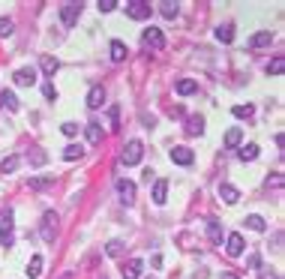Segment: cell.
<instances>
[{
  "instance_id": "6da1fadb",
  "label": "cell",
  "mask_w": 285,
  "mask_h": 279,
  "mask_svg": "<svg viewBox=\"0 0 285 279\" xmlns=\"http://www.w3.org/2000/svg\"><path fill=\"white\" fill-rule=\"evenodd\" d=\"M12 207H3L0 210V243L3 246H12V237H15V222H12Z\"/></svg>"
},
{
  "instance_id": "7a4b0ae2",
  "label": "cell",
  "mask_w": 285,
  "mask_h": 279,
  "mask_svg": "<svg viewBox=\"0 0 285 279\" xmlns=\"http://www.w3.org/2000/svg\"><path fill=\"white\" fill-rule=\"evenodd\" d=\"M150 12H153V6L147 0H129L126 3V15L132 21H144V18H150Z\"/></svg>"
},
{
  "instance_id": "3957f363",
  "label": "cell",
  "mask_w": 285,
  "mask_h": 279,
  "mask_svg": "<svg viewBox=\"0 0 285 279\" xmlns=\"http://www.w3.org/2000/svg\"><path fill=\"white\" fill-rule=\"evenodd\" d=\"M141 156H144V144H141L138 138H132V141L123 147V156H120V159H123V165H138Z\"/></svg>"
},
{
  "instance_id": "277c9868",
  "label": "cell",
  "mask_w": 285,
  "mask_h": 279,
  "mask_svg": "<svg viewBox=\"0 0 285 279\" xmlns=\"http://www.w3.org/2000/svg\"><path fill=\"white\" fill-rule=\"evenodd\" d=\"M78 15H81V3L69 0V3H63V6H60V21H63V27H75Z\"/></svg>"
},
{
  "instance_id": "5b68a950",
  "label": "cell",
  "mask_w": 285,
  "mask_h": 279,
  "mask_svg": "<svg viewBox=\"0 0 285 279\" xmlns=\"http://www.w3.org/2000/svg\"><path fill=\"white\" fill-rule=\"evenodd\" d=\"M141 39H144V45L153 48V51H162V48H165V36H162L159 27H147V30L141 33Z\"/></svg>"
},
{
  "instance_id": "8992f818",
  "label": "cell",
  "mask_w": 285,
  "mask_h": 279,
  "mask_svg": "<svg viewBox=\"0 0 285 279\" xmlns=\"http://www.w3.org/2000/svg\"><path fill=\"white\" fill-rule=\"evenodd\" d=\"M114 189H117V195H120V201H123L126 207L135 201V183H132V180H126V177H117Z\"/></svg>"
},
{
  "instance_id": "52a82bcc",
  "label": "cell",
  "mask_w": 285,
  "mask_h": 279,
  "mask_svg": "<svg viewBox=\"0 0 285 279\" xmlns=\"http://www.w3.org/2000/svg\"><path fill=\"white\" fill-rule=\"evenodd\" d=\"M243 249H246V243H243V234L231 231V234L225 237V252H228L231 258H240V255H243Z\"/></svg>"
},
{
  "instance_id": "ba28073f",
  "label": "cell",
  "mask_w": 285,
  "mask_h": 279,
  "mask_svg": "<svg viewBox=\"0 0 285 279\" xmlns=\"http://www.w3.org/2000/svg\"><path fill=\"white\" fill-rule=\"evenodd\" d=\"M54 234H57V213L54 210H48L45 216H42V240H54Z\"/></svg>"
},
{
  "instance_id": "9c48e42d",
  "label": "cell",
  "mask_w": 285,
  "mask_h": 279,
  "mask_svg": "<svg viewBox=\"0 0 285 279\" xmlns=\"http://www.w3.org/2000/svg\"><path fill=\"white\" fill-rule=\"evenodd\" d=\"M12 78H15L18 87H33V84H36V69H33V66H21Z\"/></svg>"
},
{
  "instance_id": "30bf717a",
  "label": "cell",
  "mask_w": 285,
  "mask_h": 279,
  "mask_svg": "<svg viewBox=\"0 0 285 279\" xmlns=\"http://www.w3.org/2000/svg\"><path fill=\"white\" fill-rule=\"evenodd\" d=\"M192 159H195V153H192L189 147H183V144L171 150V162H174V165H192Z\"/></svg>"
},
{
  "instance_id": "8fae6325",
  "label": "cell",
  "mask_w": 285,
  "mask_h": 279,
  "mask_svg": "<svg viewBox=\"0 0 285 279\" xmlns=\"http://www.w3.org/2000/svg\"><path fill=\"white\" fill-rule=\"evenodd\" d=\"M102 102H105V90H102V84H93L87 90V108H102Z\"/></svg>"
},
{
  "instance_id": "7c38bea8",
  "label": "cell",
  "mask_w": 285,
  "mask_h": 279,
  "mask_svg": "<svg viewBox=\"0 0 285 279\" xmlns=\"http://www.w3.org/2000/svg\"><path fill=\"white\" fill-rule=\"evenodd\" d=\"M219 198H222L225 204H237V201H240V189L231 186V183H219Z\"/></svg>"
},
{
  "instance_id": "4fadbf2b",
  "label": "cell",
  "mask_w": 285,
  "mask_h": 279,
  "mask_svg": "<svg viewBox=\"0 0 285 279\" xmlns=\"http://www.w3.org/2000/svg\"><path fill=\"white\" fill-rule=\"evenodd\" d=\"M141 273H144V261H141V258H132V261L123 267V279H141Z\"/></svg>"
},
{
  "instance_id": "5bb4252c",
  "label": "cell",
  "mask_w": 285,
  "mask_h": 279,
  "mask_svg": "<svg viewBox=\"0 0 285 279\" xmlns=\"http://www.w3.org/2000/svg\"><path fill=\"white\" fill-rule=\"evenodd\" d=\"M39 69H42L48 78H54V72L60 69V60H57V57H51V54H45V57L39 60Z\"/></svg>"
},
{
  "instance_id": "9a60e30c",
  "label": "cell",
  "mask_w": 285,
  "mask_h": 279,
  "mask_svg": "<svg viewBox=\"0 0 285 279\" xmlns=\"http://www.w3.org/2000/svg\"><path fill=\"white\" fill-rule=\"evenodd\" d=\"M153 201H156V204H165V201H168V180L159 177V180L153 183Z\"/></svg>"
},
{
  "instance_id": "2e32d148",
  "label": "cell",
  "mask_w": 285,
  "mask_h": 279,
  "mask_svg": "<svg viewBox=\"0 0 285 279\" xmlns=\"http://www.w3.org/2000/svg\"><path fill=\"white\" fill-rule=\"evenodd\" d=\"M174 90H177L180 96H192V93L198 90V81H192V78H180V81L174 84Z\"/></svg>"
},
{
  "instance_id": "e0dca14e",
  "label": "cell",
  "mask_w": 285,
  "mask_h": 279,
  "mask_svg": "<svg viewBox=\"0 0 285 279\" xmlns=\"http://www.w3.org/2000/svg\"><path fill=\"white\" fill-rule=\"evenodd\" d=\"M186 132H189V135H201V132H204V117H201V114L186 117Z\"/></svg>"
},
{
  "instance_id": "ac0fdd59",
  "label": "cell",
  "mask_w": 285,
  "mask_h": 279,
  "mask_svg": "<svg viewBox=\"0 0 285 279\" xmlns=\"http://www.w3.org/2000/svg\"><path fill=\"white\" fill-rule=\"evenodd\" d=\"M84 135H87V141L96 147V144H102V126L99 123H87L84 126Z\"/></svg>"
},
{
  "instance_id": "d6986e66",
  "label": "cell",
  "mask_w": 285,
  "mask_h": 279,
  "mask_svg": "<svg viewBox=\"0 0 285 279\" xmlns=\"http://www.w3.org/2000/svg\"><path fill=\"white\" fill-rule=\"evenodd\" d=\"M270 42H273V33H270V30H258V33L249 39L252 48H264V45H270Z\"/></svg>"
},
{
  "instance_id": "ffe728a7",
  "label": "cell",
  "mask_w": 285,
  "mask_h": 279,
  "mask_svg": "<svg viewBox=\"0 0 285 279\" xmlns=\"http://www.w3.org/2000/svg\"><path fill=\"white\" fill-rule=\"evenodd\" d=\"M240 141H243V132H240V126H231V129L225 132V147H240Z\"/></svg>"
},
{
  "instance_id": "44dd1931",
  "label": "cell",
  "mask_w": 285,
  "mask_h": 279,
  "mask_svg": "<svg viewBox=\"0 0 285 279\" xmlns=\"http://www.w3.org/2000/svg\"><path fill=\"white\" fill-rule=\"evenodd\" d=\"M237 156H240L243 162H255V159H258V144H243V147L237 150Z\"/></svg>"
},
{
  "instance_id": "7402d4cb",
  "label": "cell",
  "mask_w": 285,
  "mask_h": 279,
  "mask_svg": "<svg viewBox=\"0 0 285 279\" xmlns=\"http://www.w3.org/2000/svg\"><path fill=\"white\" fill-rule=\"evenodd\" d=\"M159 12H162V18H168V21H171V18H177L180 6H177V3H171V0H162V3H159Z\"/></svg>"
},
{
  "instance_id": "603a6c76",
  "label": "cell",
  "mask_w": 285,
  "mask_h": 279,
  "mask_svg": "<svg viewBox=\"0 0 285 279\" xmlns=\"http://www.w3.org/2000/svg\"><path fill=\"white\" fill-rule=\"evenodd\" d=\"M207 234H210V240L219 246L222 243V225L216 222V219H207Z\"/></svg>"
},
{
  "instance_id": "cb8c5ba5",
  "label": "cell",
  "mask_w": 285,
  "mask_h": 279,
  "mask_svg": "<svg viewBox=\"0 0 285 279\" xmlns=\"http://www.w3.org/2000/svg\"><path fill=\"white\" fill-rule=\"evenodd\" d=\"M30 279H36L39 273H42V255H33L30 261H27V270H24Z\"/></svg>"
},
{
  "instance_id": "d4e9b609",
  "label": "cell",
  "mask_w": 285,
  "mask_h": 279,
  "mask_svg": "<svg viewBox=\"0 0 285 279\" xmlns=\"http://www.w3.org/2000/svg\"><path fill=\"white\" fill-rule=\"evenodd\" d=\"M111 60H114V63L126 60V45H123L120 39H114V42H111Z\"/></svg>"
},
{
  "instance_id": "484cf974",
  "label": "cell",
  "mask_w": 285,
  "mask_h": 279,
  "mask_svg": "<svg viewBox=\"0 0 285 279\" xmlns=\"http://www.w3.org/2000/svg\"><path fill=\"white\" fill-rule=\"evenodd\" d=\"M0 102H3L9 111H18V105H21V102H18V96H15L12 90H3V93H0Z\"/></svg>"
},
{
  "instance_id": "4316f807",
  "label": "cell",
  "mask_w": 285,
  "mask_h": 279,
  "mask_svg": "<svg viewBox=\"0 0 285 279\" xmlns=\"http://www.w3.org/2000/svg\"><path fill=\"white\" fill-rule=\"evenodd\" d=\"M81 156H84L81 144H69V147H63V159H66V162H75V159H81Z\"/></svg>"
},
{
  "instance_id": "83f0119b",
  "label": "cell",
  "mask_w": 285,
  "mask_h": 279,
  "mask_svg": "<svg viewBox=\"0 0 285 279\" xmlns=\"http://www.w3.org/2000/svg\"><path fill=\"white\" fill-rule=\"evenodd\" d=\"M282 72H285V57L279 54V57H273L267 63V75H282Z\"/></svg>"
},
{
  "instance_id": "f1b7e54d",
  "label": "cell",
  "mask_w": 285,
  "mask_h": 279,
  "mask_svg": "<svg viewBox=\"0 0 285 279\" xmlns=\"http://www.w3.org/2000/svg\"><path fill=\"white\" fill-rule=\"evenodd\" d=\"M18 165H21V159H18V156H6V159L0 162V174H12Z\"/></svg>"
},
{
  "instance_id": "f546056e",
  "label": "cell",
  "mask_w": 285,
  "mask_h": 279,
  "mask_svg": "<svg viewBox=\"0 0 285 279\" xmlns=\"http://www.w3.org/2000/svg\"><path fill=\"white\" fill-rule=\"evenodd\" d=\"M231 114H234V117H240V120H249V117L255 114V108H252V105H234V108H231Z\"/></svg>"
},
{
  "instance_id": "4dcf8cb0",
  "label": "cell",
  "mask_w": 285,
  "mask_h": 279,
  "mask_svg": "<svg viewBox=\"0 0 285 279\" xmlns=\"http://www.w3.org/2000/svg\"><path fill=\"white\" fill-rule=\"evenodd\" d=\"M246 225L252 228V231H267V222L258 216V213H252V216H246Z\"/></svg>"
},
{
  "instance_id": "1f68e13d",
  "label": "cell",
  "mask_w": 285,
  "mask_h": 279,
  "mask_svg": "<svg viewBox=\"0 0 285 279\" xmlns=\"http://www.w3.org/2000/svg\"><path fill=\"white\" fill-rule=\"evenodd\" d=\"M216 39H219V42H231V39H234V27H231V24H222V27L216 30Z\"/></svg>"
},
{
  "instance_id": "d6a6232c",
  "label": "cell",
  "mask_w": 285,
  "mask_h": 279,
  "mask_svg": "<svg viewBox=\"0 0 285 279\" xmlns=\"http://www.w3.org/2000/svg\"><path fill=\"white\" fill-rule=\"evenodd\" d=\"M42 96H45L48 102H54V99H57V87H54L51 81H45V84H42Z\"/></svg>"
},
{
  "instance_id": "836d02e7",
  "label": "cell",
  "mask_w": 285,
  "mask_h": 279,
  "mask_svg": "<svg viewBox=\"0 0 285 279\" xmlns=\"http://www.w3.org/2000/svg\"><path fill=\"white\" fill-rule=\"evenodd\" d=\"M12 33V18H0V39Z\"/></svg>"
},
{
  "instance_id": "e575fe53",
  "label": "cell",
  "mask_w": 285,
  "mask_h": 279,
  "mask_svg": "<svg viewBox=\"0 0 285 279\" xmlns=\"http://www.w3.org/2000/svg\"><path fill=\"white\" fill-rule=\"evenodd\" d=\"M120 3L117 0H99V12H111V9H117Z\"/></svg>"
},
{
  "instance_id": "d590c367",
  "label": "cell",
  "mask_w": 285,
  "mask_h": 279,
  "mask_svg": "<svg viewBox=\"0 0 285 279\" xmlns=\"http://www.w3.org/2000/svg\"><path fill=\"white\" fill-rule=\"evenodd\" d=\"M45 159H48V156H45V150H36V153L30 156V165H45Z\"/></svg>"
},
{
  "instance_id": "8d00e7d4",
  "label": "cell",
  "mask_w": 285,
  "mask_h": 279,
  "mask_svg": "<svg viewBox=\"0 0 285 279\" xmlns=\"http://www.w3.org/2000/svg\"><path fill=\"white\" fill-rule=\"evenodd\" d=\"M51 183V177H33L30 180V189H42V186H48Z\"/></svg>"
},
{
  "instance_id": "74e56055",
  "label": "cell",
  "mask_w": 285,
  "mask_h": 279,
  "mask_svg": "<svg viewBox=\"0 0 285 279\" xmlns=\"http://www.w3.org/2000/svg\"><path fill=\"white\" fill-rule=\"evenodd\" d=\"M120 249H123V243H120V240H111V243L105 246V252H108V255H120Z\"/></svg>"
},
{
  "instance_id": "f35d334b",
  "label": "cell",
  "mask_w": 285,
  "mask_h": 279,
  "mask_svg": "<svg viewBox=\"0 0 285 279\" xmlns=\"http://www.w3.org/2000/svg\"><path fill=\"white\" fill-rule=\"evenodd\" d=\"M117 117H120V108H117V105H111V111H108V120H111V129H117Z\"/></svg>"
},
{
  "instance_id": "ab89813d",
  "label": "cell",
  "mask_w": 285,
  "mask_h": 279,
  "mask_svg": "<svg viewBox=\"0 0 285 279\" xmlns=\"http://www.w3.org/2000/svg\"><path fill=\"white\" fill-rule=\"evenodd\" d=\"M60 129H63V135H69V138H72V135H78V123H63Z\"/></svg>"
},
{
  "instance_id": "60d3db41",
  "label": "cell",
  "mask_w": 285,
  "mask_h": 279,
  "mask_svg": "<svg viewBox=\"0 0 285 279\" xmlns=\"http://www.w3.org/2000/svg\"><path fill=\"white\" fill-rule=\"evenodd\" d=\"M222 279H240V276H234V273H222Z\"/></svg>"
},
{
  "instance_id": "b9f144b4",
  "label": "cell",
  "mask_w": 285,
  "mask_h": 279,
  "mask_svg": "<svg viewBox=\"0 0 285 279\" xmlns=\"http://www.w3.org/2000/svg\"><path fill=\"white\" fill-rule=\"evenodd\" d=\"M60 279H69V276H60Z\"/></svg>"
}]
</instances>
